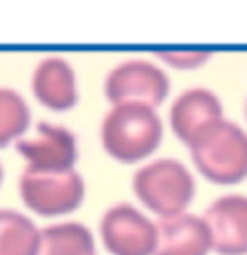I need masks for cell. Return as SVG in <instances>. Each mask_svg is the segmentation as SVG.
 I'll list each match as a JSON object with an SVG mask.
<instances>
[{
  "mask_svg": "<svg viewBox=\"0 0 247 255\" xmlns=\"http://www.w3.org/2000/svg\"><path fill=\"white\" fill-rule=\"evenodd\" d=\"M39 103L52 111H70L77 103L76 72L60 56H46L37 64L31 80Z\"/></svg>",
  "mask_w": 247,
  "mask_h": 255,
  "instance_id": "cell-11",
  "label": "cell"
},
{
  "mask_svg": "<svg viewBox=\"0 0 247 255\" xmlns=\"http://www.w3.org/2000/svg\"><path fill=\"white\" fill-rule=\"evenodd\" d=\"M170 91L168 74L149 60H125L114 66L105 81V95L114 105L137 103L156 109Z\"/></svg>",
  "mask_w": 247,
  "mask_h": 255,
  "instance_id": "cell-5",
  "label": "cell"
},
{
  "mask_svg": "<svg viewBox=\"0 0 247 255\" xmlns=\"http://www.w3.org/2000/svg\"><path fill=\"white\" fill-rule=\"evenodd\" d=\"M41 230L23 213L0 209V255H37Z\"/></svg>",
  "mask_w": 247,
  "mask_h": 255,
  "instance_id": "cell-13",
  "label": "cell"
},
{
  "mask_svg": "<svg viewBox=\"0 0 247 255\" xmlns=\"http://www.w3.org/2000/svg\"><path fill=\"white\" fill-rule=\"evenodd\" d=\"M29 122L31 111L23 95L12 87H0V147L19 139Z\"/></svg>",
  "mask_w": 247,
  "mask_h": 255,
  "instance_id": "cell-14",
  "label": "cell"
},
{
  "mask_svg": "<svg viewBox=\"0 0 247 255\" xmlns=\"http://www.w3.org/2000/svg\"><path fill=\"white\" fill-rule=\"evenodd\" d=\"M101 141L112 159L137 162L156 151L162 141V120L147 105H114L101 126Z\"/></svg>",
  "mask_w": 247,
  "mask_h": 255,
  "instance_id": "cell-1",
  "label": "cell"
},
{
  "mask_svg": "<svg viewBox=\"0 0 247 255\" xmlns=\"http://www.w3.org/2000/svg\"><path fill=\"white\" fill-rule=\"evenodd\" d=\"M101 238L112 255H154L158 230L133 205L116 203L101 219Z\"/></svg>",
  "mask_w": 247,
  "mask_h": 255,
  "instance_id": "cell-6",
  "label": "cell"
},
{
  "mask_svg": "<svg viewBox=\"0 0 247 255\" xmlns=\"http://www.w3.org/2000/svg\"><path fill=\"white\" fill-rule=\"evenodd\" d=\"M156 56L166 60L174 68H197L203 62H207L213 54L209 50H164L156 52Z\"/></svg>",
  "mask_w": 247,
  "mask_h": 255,
  "instance_id": "cell-15",
  "label": "cell"
},
{
  "mask_svg": "<svg viewBox=\"0 0 247 255\" xmlns=\"http://www.w3.org/2000/svg\"><path fill=\"white\" fill-rule=\"evenodd\" d=\"M220 255H247V195L228 193L211 203L203 215Z\"/></svg>",
  "mask_w": 247,
  "mask_h": 255,
  "instance_id": "cell-8",
  "label": "cell"
},
{
  "mask_svg": "<svg viewBox=\"0 0 247 255\" xmlns=\"http://www.w3.org/2000/svg\"><path fill=\"white\" fill-rule=\"evenodd\" d=\"M133 191L147 209L160 219L185 213L195 197V180L178 159H156L133 176Z\"/></svg>",
  "mask_w": 247,
  "mask_h": 255,
  "instance_id": "cell-3",
  "label": "cell"
},
{
  "mask_svg": "<svg viewBox=\"0 0 247 255\" xmlns=\"http://www.w3.org/2000/svg\"><path fill=\"white\" fill-rule=\"evenodd\" d=\"M197 170L215 184L230 186L247 178V133L232 120H218L187 145Z\"/></svg>",
  "mask_w": 247,
  "mask_h": 255,
  "instance_id": "cell-2",
  "label": "cell"
},
{
  "mask_svg": "<svg viewBox=\"0 0 247 255\" xmlns=\"http://www.w3.org/2000/svg\"><path fill=\"white\" fill-rule=\"evenodd\" d=\"M246 114H247V101H246Z\"/></svg>",
  "mask_w": 247,
  "mask_h": 255,
  "instance_id": "cell-17",
  "label": "cell"
},
{
  "mask_svg": "<svg viewBox=\"0 0 247 255\" xmlns=\"http://www.w3.org/2000/svg\"><path fill=\"white\" fill-rule=\"evenodd\" d=\"M224 118L222 103L207 87L185 89L174 99L170 107V126L172 131L189 145L201 131Z\"/></svg>",
  "mask_w": 247,
  "mask_h": 255,
  "instance_id": "cell-9",
  "label": "cell"
},
{
  "mask_svg": "<svg viewBox=\"0 0 247 255\" xmlns=\"http://www.w3.org/2000/svg\"><path fill=\"white\" fill-rule=\"evenodd\" d=\"M15 149L27 160V166L37 170H74L77 160L74 131L50 122H41L37 135L19 139Z\"/></svg>",
  "mask_w": 247,
  "mask_h": 255,
  "instance_id": "cell-7",
  "label": "cell"
},
{
  "mask_svg": "<svg viewBox=\"0 0 247 255\" xmlns=\"http://www.w3.org/2000/svg\"><path fill=\"white\" fill-rule=\"evenodd\" d=\"M0 182H2V164H0Z\"/></svg>",
  "mask_w": 247,
  "mask_h": 255,
  "instance_id": "cell-16",
  "label": "cell"
},
{
  "mask_svg": "<svg viewBox=\"0 0 247 255\" xmlns=\"http://www.w3.org/2000/svg\"><path fill=\"white\" fill-rule=\"evenodd\" d=\"M158 244L154 255H207L213 250L209 224L197 215H174L158 219Z\"/></svg>",
  "mask_w": 247,
  "mask_h": 255,
  "instance_id": "cell-10",
  "label": "cell"
},
{
  "mask_svg": "<svg viewBox=\"0 0 247 255\" xmlns=\"http://www.w3.org/2000/svg\"><path fill=\"white\" fill-rule=\"evenodd\" d=\"M37 255H95V240L81 223L48 224L41 230Z\"/></svg>",
  "mask_w": 247,
  "mask_h": 255,
  "instance_id": "cell-12",
  "label": "cell"
},
{
  "mask_svg": "<svg viewBox=\"0 0 247 255\" xmlns=\"http://www.w3.org/2000/svg\"><path fill=\"white\" fill-rule=\"evenodd\" d=\"M23 203L43 217H56L76 211L85 197V182L74 170H37L25 166L19 176Z\"/></svg>",
  "mask_w": 247,
  "mask_h": 255,
  "instance_id": "cell-4",
  "label": "cell"
}]
</instances>
